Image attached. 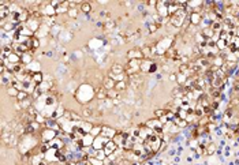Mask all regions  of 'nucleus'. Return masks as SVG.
I'll list each match as a JSON object with an SVG mask.
<instances>
[{
	"label": "nucleus",
	"mask_w": 239,
	"mask_h": 165,
	"mask_svg": "<svg viewBox=\"0 0 239 165\" xmlns=\"http://www.w3.org/2000/svg\"><path fill=\"white\" fill-rule=\"evenodd\" d=\"M115 85H116V82L113 81L112 78H110V77H107V78H104V79H103V86L107 89V90L115 89Z\"/></svg>",
	"instance_id": "nucleus-10"
},
{
	"label": "nucleus",
	"mask_w": 239,
	"mask_h": 165,
	"mask_svg": "<svg viewBox=\"0 0 239 165\" xmlns=\"http://www.w3.org/2000/svg\"><path fill=\"white\" fill-rule=\"evenodd\" d=\"M68 13V1H61L60 6L56 8V14L60 15V14H67Z\"/></svg>",
	"instance_id": "nucleus-13"
},
{
	"label": "nucleus",
	"mask_w": 239,
	"mask_h": 165,
	"mask_svg": "<svg viewBox=\"0 0 239 165\" xmlns=\"http://www.w3.org/2000/svg\"><path fill=\"white\" fill-rule=\"evenodd\" d=\"M156 70H157V64H156V63H153L152 67H150V72H155Z\"/></svg>",
	"instance_id": "nucleus-44"
},
{
	"label": "nucleus",
	"mask_w": 239,
	"mask_h": 165,
	"mask_svg": "<svg viewBox=\"0 0 239 165\" xmlns=\"http://www.w3.org/2000/svg\"><path fill=\"white\" fill-rule=\"evenodd\" d=\"M195 120H197V116L194 115V112H193V113H189L187 117H186V122H187L189 124H190V123H195Z\"/></svg>",
	"instance_id": "nucleus-35"
},
{
	"label": "nucleus",
	"mask_w": 239,
	"mask_h": 165,
	"mask_svg": "<svg viewBox=\"0 0 239 165\" xmlns=\"http://www.w3.org/2000/svg\"><path fill=\"white\" fill-rule=\"evenodd\" d=\"M141 52H142V55H144V59H150L152 57V53H153L152 46H148V45L142 46V48H141Z\"/></svg>",
	"instance_id": "nucleus-14"
},
{
	"label": "nucleus",
	"mask_w": 239,
	"mask_h": 165,
	"mask_svg": "<svg viewBox=\"0 0 239 165\" xmlns=\"http://www.w3.org/2000/svg\"><path fill=\"white\" fill-rule=\"evenodd\" d=\"M38 165H48V162H47V161H41Z\"/></svg>",
	"instance_id": "nucleus-47"
},
{
	"label": "nucleus",
	"mask_w": 239,
	"mask_h": 165,
	"mask_svg": "<svg viewBox=\"0 0 239 165\" xmlns=\"http://www.w3.org/2000/svg\"><path fill=\"white\" fill-rule=\"evenodd\" d=\"M189 19H190V25L198 26V25H201V22H202L203 15L202 14H198V13H191L190 15H189Z\"/></svg>",
	"instance_id": "nucleus-3"
},
{
	"label": "nucleus",
	"mask_w": 239,
	"mask_h": 165,
	"mask_svg": "<svg viewBox=\"0 0 239 165\" xmlns=\"http://www.w3.org/2000/svg\"><path fill=\"white\" fill-rule=\"evenodd\" d=\"M7 93H8V96H13V97L16 98V96H18L19 90H16V89L13 88V86H8V89H7Z\"/></svg>",
	"instance_id": "nucleus-33"
},
{
	"label": "nucleus",
	"mask_w": 239,
	"mask_h": 165,
	"mask_svg": "<svg viewBox=\"0 0 239 165\" xmlns=\"http://www.w3.org/2000/svg\"><path fill=\"white\" fill-rule=\"evenodd\" d=\"M229 44H232L234 46H235V49L236 51H239V37H236V36H234L232 37V40H231V42ZM228 44V45H229Z\"/></svg>",
	"instance_id": "nucleus-36"
},
{
	"label": "nucleus",
	"mask_w": 239,
	"mask_h": 165,
	"mask_svg": "<svg viewBox=\"0 0 239 165\" xmlns=\"http://www.w3.org/2000/svg\"><path fill=\"white\" fill-rule=\"evenodd\" d=\"M32 62V55L30 53H25V55H22V64H27V63Z\"/></svg>",
	"instance_id": "nucleus-34"
},
{
	"label": "nucleus",
	"mask_w": 239,
	"mask_h": 165,
	"mask_svg": "<svg viewBox=\"0 0 239 165\" xmlns=\"http://www.w3.org/2000/svg\"><path fill=\"white\" fill-rule=\"evenodd\" d=\"M111 72H112L113 75L124 74V67H123L122 64H119V63H115V64H112V67H111Z\"/></svg>",
	"instance_id": "nucleus-12"
},
{
	"label": "nucleus",
	"mask_w": 239,
	"mask_h": 165,
	"mask_svg": "<svg viewBox=\"0 0 239 165\" xmlns=\"http://www.w3.org/2000/svg\"><path fill=\"white\" fill-rule=\"evenodd\" d=\"M127 59L129 60H144V55L139 48H132L127 52Z\"/></svg>",
	"instance_id": "nucleus-1"
},
{
	"label": "nucleus",
	"mask_w": 239,
	"mask_h": 165,
	"mask_svg": "<svg viewBox=\"0 0 239 165\" xmlns=\"http://www.w3.org/2000/svg\"><path fill=\"white\" fill-rule=\"evenodd\" d=\"M234 117V108H227V110L224 112L223 115V122L226 124H229V122H231V119Z\"/></svg>",
	"instance_id": "nucleus-11"
},
{
	"label": "nucleus",
	"mask_w": 239,
	"mask_h": 165,
	"mask_svg": "<svg viewBox=\"0 0 239 165\" xmlns=\"http://www.w3.org/2000/svg\"><path fill=\"white\" fill-rule=\"evenodd\" d=\"M156 4H157V1H155V0H152V1H148V6H152V7H156Z\"/></svg>",
	"instance_id": "nucleus-45"
},
{
	"label": "nucleus",
	"mask_w": 239,
	"mask_h": 165,
	"mask_svg": "<svg viewBox=\"0 0 239 165\" xmlns=\"http://www.w3.org/2000/svg\"><path fill=\"white\" fill-rule=\"evenodd\" d=\"M75 120H77V122H79V120H81V116H79V115H77V113H74V112H71V122H75Z\"/></svg>",
	"instance_id": "nucleus-42"
},
{
	"label": "nucleus",
	"mask_w": 239,
	"mask_h": 165,
	"mask_svg": "<svg viewBox=\"0 0 239 165\" xmlns=\"http://www.w3.org/2000/svg\"><path fill=\"white\" fill-rule=\"evenodd\" d=\"M21 105H22V109H29V108L32 107V101H30V98H27V100L22 101Z\"/></svg>",
	"instance_id": "nucleus-37"
},
{
	"label": "nucleus",
	"mask_w": 239,
	"mask_h": 165,
	"mask_svg": "<svg viewBox=\"0 0 239 165\" xmlns=\"http://www.w3.org/2000/svg\"><path fill=\"white\" fill-rule=\"evenodd\" d=\"M29 98V93L25 90H21L19 93H18V96H16V101H19V102H22V101L27 100Z\"/></svg>",
	"instance_id": "nucleus-23"
},
{
	"label": "nucleus",
	"mask_w": 239,
	"mask_h": 165,
	"mask_svg": "<svg viewBox=\"0 0 239 165\" xmlns=\"http://www.w3.org/2000/svg\"><path fill=\"white\" fill-rule=\"evenodd\" d=\"M238 128H239V122H238Z\"/></svg>",
	"instance_id": "nucleus-48"
},
{
	"label": "nucleus",
	"mask_w": 239,
	"mask_h": 165,
	"mask_svg": "<svg viewBox=\"0 0 239 165\" xmlns=\"http://www.w3.org/2000/svg\"><path fill=\"white\" fill-rule=\"evenodd\" d=\"M15 109L16 110H22V105H21L19 101H16V102H15Z\"/></svg>",
	"instance_id": "nucleus-43"
},
{
	"label": "nucleus",
	"mask_w": 239,
	"mask_h": 165,
	"mask_svg": "<svg viewBox=\"0 0 239 165\" xmlns=\"http://www.w3.org/2000/svg\"><path fill=\"white\" fill-rule=\"evenodd\" d=\"M127 88V83L126 81H122V82H116V85H115V90H118L120 93V91H124Z\"/></svg>",
	"instance_id": "nucleus-26"
},
{
	"label": "nucleus",
	"mask_w": 239,
	"mask_h": 165,
	"mask_svg": "<svg viewBox=\"0 0 239 165\" xmlns=\"http://www.w3.org/2000/svg\"><path fill=\"white\" fill-rule=\"evenodd\" d=\"M30 46H32V49H34V51L38 48V46H40V40H38V37L33 36L32 38H30Z\"/></svg>",
	"instance_id": "nucleus-25"
},
{
	"label": "nucleus",
	"mask_w": 239,
	"mask_h": 165,
	"mask_svg": "<svg viewBox=\"0 0 239 165\" xmlns=\"http://www.w3.org/2000/svg\"><path fill=\"white\" fill-rule=\"evenodd\" d=\"M82 116H84V117H92V116H93V110H92L90 109V108H84V109H82Z\"/></svg>",
	"instance_id": "nucleus-31"
},
{
	"label": "nucleus",
	"mask_w": 239,
	"mask_h": 165,
	"mask_svg": "<svg viewBox=\"0 0 239 165\" xmlns=\"http://www.w3.org/2000/svg\"><path fill=\"white\" fill-rule=\"evenodd\" d=\"M42 78H44V77H42L41 72L37 71V72H34V74H33V82H34L36 85H41L42 82H44V79H42Z\"/></svg>",
	"instance_id": "nucleus-19"
},
{
	"label": "nucleus",
	"mask_w": 239,
	"mask_h": 165,
	"mask_svg": "<svg viewBox=\"0 0 239 165\" xmlns=\"http://www.w3.org/2000/svg\"><path fill=\"white\" fill-rule=\"evenodd\" d=\"M184 19H186V18H182V16H178V15H172V16H169V25L174 26V27H182Z\"/></svg>",
	"instance_id": "nucleus-5"
},
{
	"label": "nucleus",
	"mask_w": 239,
	"mask_h": 165,
	"mask_svg": "<svg viewBox=\"0 0 239 165\" xmlns=\"http://www.w3.org/2000/svg\"><path fill=\"white\" fill-rule=\"evenodd\" d=\"M235 107H239V97H232L231 98L229 108H235Z\"/></svg>",
	"instance_id": "nucleus-38"
},
{
	"label": "nucleus",
	"mask_w": 239,
	"mask_h": 165,
	"mask_svg": "<svg viewBox=\"0 0 239 165\" xmlns=\"http://www.w3.org/2000/svg\"><path fill=\"white\" fill-rule=\"evenodd\" d=\"M101 128H103V126H97V127L93 126V128H92V131H90V135H93L94 138L101 135Z\"/></svg>",
	"instance_id": "nucleus-28"
},
{
	"label": "nucleus",
	"mask_w": 239,
	"mask_h": 165,
	"mask_svg": "<svg viewBox=\"0 0 239 165\" xmlns=\"http://www.w3.org/2000/svg\"><path fill=\"white\" fill-rule=\"evenodd\" d=\"M156 11H157V14L161 18H167L168 15V7H167V3L165 1H157V4H156Z\"/></svg>",
	"instance_id": "nucleus-2"
},
{
	"label": "nucleus",
	"mask_w": 239,
	"mask_h": 165,
	"mask_svg": "<svg viewBox=\"0 0 239 165\" xmlns=\"http://www.w3.org/2000/svg\"><path fill=\"white\" fill-rule=\"evenodd\" d=\"M169 81H176V74H171V75H169Z\"/></svg>",
	"instance_id": "nucleus-46"
},
{
	"label": "nucleus",
	"mask_w": 239,
	"mask_h": 165,
	"mask_svg": "<svg viewBox=\"0 0 239 165\" xmlns=\"http://www.w3.org/2000/svg\"><path fill=\"white\" fill-rule=\"evenodd\" d=\"M194 115L197 116V119L203 117V116H205V108H202L201 105H198V104H197V107H195V109H194Z\"/></svg>",
	"instance_id": "nucleus-17"
},
{
	"label": "nucleus",
	"mask_w": 239,
	"mask_h": 165,
	"mask_svg": "<svg viewBox=\"0 0 239 165\" xmlns=\"http://www.w3.org/2000/svg\"><path fill=\"white\" fill-rule=\"evenodd\" d=\"M103 150H104V153H105V154H107V157H108L110 154H112V153H115V152L118 150V145L113 142L112 139H110V141L107 142V145L104 146V149H103Z\"/></svg>",
	"instance_id": "nucleus-4"
},
{
	"label": "nucleus",
	"mask_w": 239,
	"mask_h": 165,
	"mask_svg": "<svg viewBox=\"0 0 239 165\" xmlns=\"http://www.w3.org/2000/svg\"><path fill=\"white\" fill-rule=\"evenodd\" d=\"M14 29H16V25L13 22H8V23H6V26H4L1 30H3V32H10V30H14Z\"/></svg>",
	"instance_id": "nucleus-32"
},
{
	"label": "nucleus",
	"mask_w": 239,
	"mask_h": 165,
	"mask_svg": "<svg viewBox=\"0 0 239 165\" xmlns=\"http://www.w3.org/2000/svg\"><path fill=\"white\" fill-rule=\"evenodd\" d=\"M93 157H96L97 160H100V161H104L105 160V157H107V154L104 153V150H96L93 154Z\"/></svg>",
	"instance_id": "nucleus-27"
},
{
	"label": "nucleus",
	"mask_w": 239,
	"mask_h": 165,
	"mask_svg": "<svg viewBox=\"0 0 239 165\" xmlns=\"http://www.w3.org/2000/svg\"><path fill=\"white\" fill-rule=\"evenodd\" d=\"M158 27H160V25H157V23H155V22H150L148 26V30H149V33H155L158 30Z\"/></svg>",
	"instance_id": "nucleus-30"
},
{
	"label": "nucleus",
	"mask_w": 239,
	"mask_h": 165,
	"mask_svg": "<svg viewBox=\"0 0 239 165\" xmlns=\"http://www.w3.org/2000/svg\"><path fill=\"white\" fill-rule=\"evenodd\" d=\"M141 62H142V60H129L126 67H129V68H131V70H134V71L139 72V70H141Z\"/></svg>",
	"instance_id": "nucleus-8"
},
{
	"label": "nucleus",
	"mask_w": 239,
	"mask_h": 165,
	"mask_svg": "<svg viewBox=\"0 0 239 165\" xmlns=\"http://www.w3.org/2000/svg\"><path fill=\"white\" fill-rule=\"evenodd\" d=\"M165 115H167V109H165V108L155 110V117H156V119H160L161 116H165Z\"/></svg>",
	"instance_id": "nucleus-29"
},
{
	"label": "nucleus",
	"mask_w": 239,
	"mask_h": 165,
	"mask_svg": "<svg viewBox=\"0 0 239 165\" xmlns=\"http://www.w3.org/2000/svg\"><path fill=\"white\" fill-rule=\"evenodd\" d=\"M96 97H97V100H100V101L107 100V98H108V90L104 88V86L98 88L96 90Z\"/></svg>",
	"instance_id": "nucleus-7"
},
{
	"label": "nucleus",
	"mask_w": 239,
	"mask_h": 165,
	"mask_svg": "<svg viewBox=\"0 0 239 165\" xmlns=\"http://www.w3.org/2000/svg\"><path fill=\"white\" fill-rule=\"evenodd\" d=\"M152 60L150 59H144L141 62V71L142 72H150V67H152Z\"/></svg>",
	"instance_id": "nucleus-9"
},
{
	"label": "nucleus",
	"mask_w": 239,
	"mask_h": 165,
	"mask_svg": "<svg viewBox=\"0 0 239 165\" xmlns=\"http://www.w3.org/2000/svg\"><path fill=\"white\" fill-rule=\"evenodd\" d=\"M186 81H187V77H186L184 74H181V72H178V74H176V82H178L179 86H184Z\"/></svg>",
	"instance_id": "nucleus-21"
},
{
	"label": "nucleus",
	"mask_w": 239,
	"mask_h": 165,
	"mask_svg": "<svg viewBox=\"0 0 239 165\" xmlns=\"http://www.w3.org/2000/svg\"><path fill=\"white\" fill-rule=\"evenodd\" d=\"M81 11L84 14H89L92 11V4L89 3V1H84V3L81 4Z\"/></svg>",
	"instance_id": "nucleus-24"
},
{
	"label": "nucleus",
	"mask_w": 239,
	"mask_h": 165,
	"mask_svg": "<svg viewBox=\"0 0 239 165\" xmlns=\"http://www.w3.org/2000/svg\"><path fill=\"white\" fill-rule=\"evenodd\" d=\"M201 33H202L203 36H205V38H206V40L212 38V37H213L215 34H216V33H215L213 30L210 29V27H206V29H202V30H201Z\"/></svg>",
	"instance_id": "nucleus-22"
},
{
	"label": "nucleus",
	"mask_w": 239,
	"mask_h": 165,
	"mask_svg": "<svg viewBox=\"0 0 239 165\" xmlns=\"http://www.w3.org/2000/svg\"><path fill=\"white\" fill-rule=\"evenodd\" d=\"M89 161H90L92 165H103V164H104V161H100V160H97L96 157H90V158H89Z\"/></svg>",
	"instance_id": "nucleus-40"
},
{
	"label": "nucleus",
	"mask_w": 239,
	"mask_h": 165,
	"mask_svg": "<svg viewBox=\"0 0 239 165\" xmlns=\"http://www.w3.org/2000/svg\"><path fill=\"white\" fill-rule=\"evenodd\" d=\"M67 15L70 16V18H77V16H78V11H77V8H68Z\"/></svg>",
	"instance_id": "nucleus-39"
},
{
	"label": "nucleus",
	"mask_w": 239,
	"mask_h": 165,
	"mask_svg": "<svg viewBox=\"0 0 239 165\" xmlns=\"http://www.w3.org/2000/svg\"><path fill=\"white\" fill-rule=\"evenodd\" d=\"M172 123H174L176 127H179V128H184V127H187V124H189L184 119H179V117H176V116H175V119H174Z\"/></svg>",
	"instance_id": "nucleus-15"
},
{
	"label": "nucleus",
	"mask_w": 239,
	"mask_h": 165,
	"mask_svg": "<svg viewBox=\"0 0 239 165\" xmlns=\"http://www.w3.org/2000/svg\"><path fill=\"white\" fill-rule=\"evenodd\" d=\"M216 150H217L216 145H215L213 142H209V143L206 145V153H205V154L212 155V154H215V153H216Z\"/></svg>",
	"instance_id": "nucleus-20"
},
{
	"label": "nucleus",
	"mask_w": 239,
	"mask_h": 165,
	"mask_svg": "<svg viewBox=\"0 0 239 165\" xmlns=\"http://www.w3.org/2000/svg\"><path fill=\"white\" fill-rule=\"evenodd\" d=\"M116 130L111 128V127H107V126H103V128H101V135L105 136V138H108V139H112L113 136L116 135Z\"/></svg>",
	"instance_id": "nucleus-6"
},
{
	"label": "nucleus",
	"mask_w": 239,
	"mask_h": 165,
	"mask_svg": "<svg viewBox=\"0 0 239 165\" xmlns=\"http://www.w3.org/2000/svg\"><path fill=\"white\" fill-rule=\"evenodd\" d=\"M210 29L213 30L215 33H220L221 30H223V22H219V21H216V22H212V25H210Z\"/></svg>",
	"instance_id": "nucleus-16"
},
{
	"label": "nucleus",
	"mask_w": 239,
	"mask_h": 165,
	"mask_svg": "<svg viewBox=\"0 0 239 165\" xmlns=\"http://www.w3.org/2000/svg\"><path fill=\"white\" fill-rule=\"evenodd\" d=\"M216 46L220 52H224L226 49H228V42L224 41V40H219V41L216 42Z\"/></svg>",
	"instance_id": "nucleus-18"
},
{
	"label": "nucleus",
	"mask_w": 239,
	"mask_h": 165,
	"mask_svg": "<svg viewBox=\"0 0 239 165\" xmlns=\"http://www.w3.org/2000/svg\"><path fill=\"white\" fill-rule=\"evenodd\" d=\"M115 27V22L113 21H107V23H105V29L107 30H111Z\"/></svg>",
	"instance_id": "nucleus-41"
}]
</instances>
